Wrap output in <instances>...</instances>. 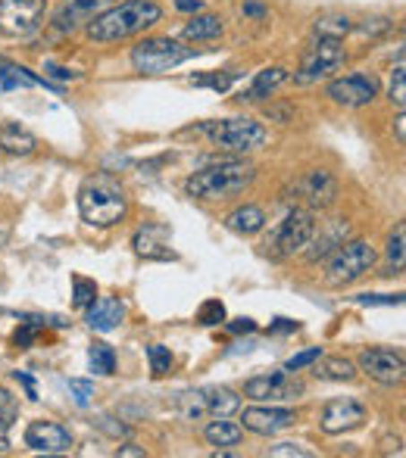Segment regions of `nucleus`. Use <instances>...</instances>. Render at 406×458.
Returning a JSON list of instances; mask_svg holds the SVG:
<instances>
[{
	"label": "nucleus",
	"instance_id": "f257e3e1",
	"mask_svg": "<svg viewBox=\"0 0 406 458\" xmlns=\"http://www.w3.org/2000/svg\"><path fill=\"white\" fill-rule=\"evenodd\" d=\"M163 19V10L153 0H122V4H109L107 10L98 13L91 22L85 25V35L94 44H116L147 31Z\"/></svg>",
	"mask_w": 406,
	"mask_h": 458
},
{
	"label": "nucleus",
	"instance_id": "f03ea898",
	"mask_svg": "<svg viewBox=\"0 0 406 458\" xmlns=\"http://www.w3.org/2000/svg\"><path fill=\"white\" fill-rule=\"evenodd\" d=\"M256 178V165L247 159H219L185 178V193L194 199H231L244 193Z\"/></svg>",
	"mask_w": 406,
	"mask_h": 458
},
{
	"label": "nucleus",
	"instance_id": "7ed1b4c3",
	"mask_svg": "<svg viewBox=\"0 0 406 458\" xmlns=\"http://www.w3.org/2000/svg\"><path fill=\"white\" fill-rule=\"evenodd\" d=\"M79 216L91 228H116L128 216V193L116 178L91 175L79 187Z\"/></svg>",
	"mask_w": 406,
	"mask_h": 458
},
{
	"label": "nucleus",
	"instance_id": "20e7f679",
	"mask_svg": "<svg viewBox=\"0 0 406 458\" xmlns=\"http://www.w3.org/2000/svg\"><path fill=\"white\" fill-rule=\"evenodd\" d=\"M191 131L203 134L216 150L222 153H235V157H244V153H254L266 144V128L256 119H247V115H231V119H216V122H201Z\"/></svg>",
	"mask_w": 406,
	"mask_h": 458
},
{
	"label": "nucleus",
	"instance_id": "39448f33",
	"mask_svg": "<svg viewBox=\"0 0 406 458\" xmlns=\"http://www.w3.org/2000/svg\"><path fill=\"white\" fill-rule=\"evenodd\" d=\"M315 228V216L313 209H294L263 237V253L272 262H288L291 256L304 253V247L313 237Z\"/></svg>",
	"mask_w": 406,
	"mask_h": 458
},
{
	"label": "nucleus",
	"instance_id": "423d86ee",
	"mask_svg": "<svg viewBox=\"0 0 406 458\" xmlns=\"http://www.w3.org/2000/svg\"><path fill=\"white\" fill-rule=\"evenodd\" d=\"M194 54V47H185L176 38H144L132 47L128 60H132L134 72L141 75H166L182 63H188Z\"/></svg>",
	"mask_w": 406,
	"mask_h": 458
},
{
	"label": "nucleus",
	"instance_id": "0eeeda50",
	"mask_svg": "<svg viewBox=\"0 0 406 458\" xmlns=\"http://www.w3.org/2000/svg\"><path fill=\"white\" fill-rule=\"evenodd\" d=\"M376 259H378V253L369 241H344L334 250L332 259H328L325 284L334 290L350 287V284H357L359 277H366L376 268Z\"/></svg>",
	"mask_w": 406,
	"mask_h": 458
},
{
	"label": "nucleus",
	"instance_id": "6e6552de",
	"mask_svg": "<svg viewBox=\"0 0 406 458\" xmlns=\"http://www.w3.org/2000/svg\"><path fill=\"white\" fill-rule=\"evenodd\" d=\"M347 54L341 47V41L334 38H315L313 44L307 47V54L300 56V66L294 72V81L298 85H319V81L332 79V72H338L344 66Z\"/></svg>",
	"mask_w": 406,
	"mask_h": 458
},
{
	"label": "nucleus",
	"instance_id": "1a4fd4ad",
	"mask_svg": "<svg viewBox=\"0 0 406 458\" xmlns=\"http://www.w3.org/2000/svg\"><path fill=\"white\" fill-rule=\"evenodd\" d=\"M48 0H0V35L22 41L41 31Z\"/></svg>",
	"mask_w": 406,
	"mask_h": 458
},
{
	"label": "nucleus",
	"instance_id": "9d476101",
	"mask_svg": "<svg viewBox=\"0 0 406 458\" xmlns=\"http://www.w3.org/2000/svg\"><path fill=\"white\" fill-rule=\"evenodd\" d=\"M357 368L382 386H397L406 377L403 352L388 350V346H369V350H363L357 359Z\"/></svg>",
	"mask_w": 406,
	"mask_h": 458
},
{
	"label": "nucleus",
	"instance_id": "9b49d317",
	"mask_svg": "<svg viewBox=\"0 0 406 458\" xmlns=\"http://www.w3.org/2000/svg\"><path fill=\"white\" fill-rule=\"evenodd\" d=\"M244 396L256 399V403H288V399L304 396V384L294 377L291 371H269L260 377H250L244 384Z\"/></svg>",
	"mask_w": 406,
	"mask_h": 458
},
{
	"label": "nucleus",
	"instance_id": "f8f14e48",
	"mask_svg": "<svg viewBox=\"0 0 406 458\" xmlns=\"http://www.w3.org/2000/svg\"><path fill=\"white\" fill-rule=\"evenodd\" d=\"M325 97L344 109H363V106H369V103H376L378 81L372 79V75L353 72V75H344V79L328 81Z\"/></svg>",
	"mask_w": 406,
	"mask_h": 458
},
{
	"label": "nucleus",
	"instance_id": "ddd939ff",
	"mask_svg": "<svg viewBox=\"0 0 406 458\" xmlns=\"http://www.w3.org/2000/svg\"><path fill=\"white\" fill-rule=\"evenodd\" d=\"M366 418H369V409H366L359 399H332V403H325V409H322L319 424L328 437H341V434H350V430L363 428Z\"/></svg>",
	"mask_w": 406,
	"mask_h": 458
},
{
	"label": "nucleus",
	"instance_id": "4468645a",
	"mask_svg": "<svg viewBox=\"0 0 406 458\" xmlns=\"http://www.w3.org/2000/svg\"><path fill=\"white\" fill-rule=\"evenodd\" d=\"M25 446L31 453H44V455H56V453H69L75 443L73 430L66 424H56V421H31L25 428Z\"/></svg>",
	"mask_w": 406,
	"mask_h": 458
},
{
	"label": "nucleus",
	"instance_id": "2eb2a0df",
	"mask_svg": "<svg viewBox=\"0 0 406 458\" xmlns=\"http://www.w3.org/2000/svg\"><path fill=\"white\" fill-rule=\"evenodd\" d=\"M241 421H244L241 428L250 430V434L272 437V434H281V430L294 428V424H298V411L281 409V405H254V409H244Z\"/></svg>",
	"mask_w": 406,
	"mask_h": 458
},
{
	"label": "nucleus",
	"instance_id": "dca6fc26",
	"mask_svg": "<svg viewBox=\"0 0 406 458\" xmlns=\"http://www.w3.org/2000/svg\"><path fill=\"white\" fill-rule=\"evenodd\" d=\"M298 191H300V197H304V203L309 206V209H332V206L338 203L341 184L328 169H313L300 178Z\"/></svg>",
	"mask_w": 406,
	"mask_h": 458
},
{
	"label": "nucleus",
	"instance_id": "f3484780",
	"mask_svg": "<svg viewBox=\"0 0 406 458\" xmlns=\"http://www.w3.org/2000/svg\"><path fill=\"white\" fill-rule=\"evenodd\" d=\"M350 237V222H344V218H332V222H322L313 228V237H309V243L304 247V256L307 262H319L325 259L328 253H334V250L341 247V243Z\"/></svg>",
	"mask_w": 406,
	"mask_h": 458
},
{
	"label": "nucleus",
	"instance_id": "a211bd4d",
	"mask_svg": "<svg viewBox=\"0 0 406 458\" xmlns=\"http://www.w3.org/2000/svg\"><path fill=\"white\" fill-rule=\"evenodd\" d=\"M134 253L144 256V259H176V253L169 250V234L160 225H144V228L134 231L132 237Z\"/></svg>",
	"mask_w": 406,
	"mask_h": 458
},
{
	"label": "nucleus",
	"instance_id": "6ab92c4d",
	"mask_svg": "<svg viewBox=\"0 0 406 458\" xmlns=\"http://www.w3.org/2000/svg\"><path fill=\"white\" fill-rule=\"evenodd\" d=\"M285 81H288V69H281V66L260 69V72L254 75V81H250V85L244 88V91L238 94L235 100L238 103H260V100H266L269 94L279 91Z\"/></svg>",
	"mask_w": 406,
	"mask_h": 458
},
{
	"label": "nucleus",
	"instance_id": "aec40b11",
	"mask_svg": "<svg viewBox=\"0 0 406 458\" xmlns=\"http://www.w3.org/2000/svg\"><path fill=\"white\" fill-rule=\"evenodd\" d=\"M88 327L98 334H109L125 321V302L122 300H94L85 315Z\"/></svg>",
	"mask_w": 406,
	"mask_h": 458
},
{
	"label": "nucleus",
	"instance_id": "412c9836",
	"mask_svg": "<svg viewBox=\"0 0 406 458\" xmlns=\"http://www.w3.org/2000/svg\"><path fill=\"white\" fill-rule=\"evenodd\" d=\"M225 228H229L231 234L254 237L266 228V212H263L260 206H250V203L238 206V209H231L229 216H225Z\"/></svg>",
	"mask_w": 406,
	"mask_h": 458
},
{
	"label": "nucleus",
	"instance_id": "4be33fe9",
	"mask_svg": "<svg viewBox=\"0 0 406 458\" xmlns=\"http://www.w3.org/2000/svg\"><path fill=\"white\" fill-rule=\"evenodd\" d=\"M201 399H203V411L210 418H231L241 409V396L235 390H229V386H203Z\"/></svg>",
	"mask_w": 406,
	"mask_h": 458
},
{
	"label": "nucleus",
	"instance_id": "5701e85b",
	"mask_svg": "<svg viewBox=\"0 0 406 458\" xmlns=\"http://www.w3.org/2000/svg\"><path fill=\"white\" fill-rule=\"evenodd\" d=\"M0 150H6L10 157H31L38 150V138L19 122H6L0 125Z\"/></svg>",
	"mask_w": 406,
	"mask_h": 458
},
{
	"label": "nucleus",
	"instance_id": "b1692460",
	"mask_svg": "<svg viewBox=\"0 0 406 458\" xmlns=\"http://www.w3.org/2000/svg\"><path fill=\"white\" fill-rule=\"evenodd\" d=\"M313 374L319 380H332V384H347V380H353L359 374L357 362H350V359L344 356H319L313 362Z\"/></svg>",
	"mask_w": 406,
	"mask_h": 458
},
{
	"label": "nucleus",
	"instance_id": "393cba45",
	"mask_svg": "<svg viewBox=\"0 0 406 458\" xmlns=\"http://www.w3.org/2000/svg\"><path fill=\"white\" fill-rule=\"evenodd\" d=\"M203 440L216 449L238 446V443L244 440V428L238 421H229V418H212V421L203 428Z\"/></svg>",
	"mask_w": 406,
	"mask_h": 458
},
{
	"label": "nucleus",
	"instance_id": "a878e982",
	"mask_svg": "<svg viewBox=\"0 0 406 458\" xmlns=\"http://www.w3.org/2000/svg\"><path fill=\"white\" fill-rule=\"evenodd\" d=\"M353 29H357V25H353L350 16H344V13H322L313 22L315 38H334V41H344V35H350Z\"/></svg>",
	"mask_w": 406,
	"mask_h": 458
},
{
	"label": "nucleus",
	"instance_id": "bb28decb",
	"mask_svg": "<svg viewBox=\"0 0 406 458\" xmlns=\"http://www.w3.org/2000/svg\"><path fill=\"white\" fill-rule=\"evenodd\" d=\"M225 31V25H222V19L219 16H194L188 25L182 29V38L185 41H212V38H219Z\"/></svg>",
	"mask_w": 406,
	"mask_h": 458
},
{
	"label": "nucleus",
	"instance_id": "cd10ccee",
	"mask_svg": "<svg viewBox=\"0 0 406 458\" xmlns=\"http://www.w3.org/2000/svg\"><path fill=\"white\" fill-rule=\"evenodd\" d=\"M41 85V79L29 72V69L16 66L10 60H0V91H16V88H35Z\"/></svg>",
	"mask_w": 406,
	"mask_h": 458
},
{
	"label": "nucleus",
	"instance_id": "c85d7f7f",
	"mask_svg": "<svg viewBox=\"0 0 406 458\" xmlns=\"http://www.w3.org/2000/svg\"><path fill=\"white\" fill-rule=\"evenodd\" d=\"M384 256H388L391 275H401L406 266V225L401 222L388 237V247H384Z\"/></svg>",
	"mask_w": 406,
	"mask_h": 458
},
{
	"label": "nucleus",
	"instance_id": "c756f323",
	"mask_svg": "<svg viewBox=\"0 0 406 458\" xmlns=\"http://www.w3.org/2000/svg\"><path fill=\"white\" fill-rule=\"evenodd\" d=\"M88 362H91V371L94 374H113L116 371V352H113V346L94 344L91 350H88Z\"/></svg>",
	"mask_w": 406,
	"mask_h": 458
},
{
	"label": "nucleus",
	"instance_id": "7c9ffc66",
	"mask_svg": "<svg viewBox=\"0 0 406 458\" xmlns=\"http://www.w3.org/2000/svg\"><path fill=\"white\" fill-rule=\"evenodd\" d=\"M147 362H151L153 377H166V374L172 371V362H176V359H172V352L166 350L163 344H151L147 346Z\"/></svg>",
	"mask_w": 406,
	"mask_h": 458
},
{
	"label": "nucleus",
	"instance_id": "2f4dec72",
	"mask_svg": "<svg viewBox=\"0 0 406 458\" xmlns=\"http://www.w3.org/2000/svg\"><path fill=\"white\" fill-rule=\"evenodd\" d=\"M94 300H98V284H94L91 277L75 275V277H73V302H75L79 309H88Z\"/></svg>",
	"mask_w": 406,
	"mask_h": 458
},
{
	"label": "nucleus",
	"instance_id": "473e14b6",
	"mask_svg": "<svg viewBox=\"0 0 406 458\" xmlns=\"http://www.w3.org/2000/svg\"><path fill=\"white\" fill-rule=\"evenodd\" d=\"M16 418H19V399L6 386H0V430L6 434L16 424Z\"/></svg>",
	"mask_w": 406,
	"mask_h": 458
},
{
	"label": "nucleus",
	"instance_id": "72a5a7b5",
	"mask_svg": "<svg viewBox=\"0 0 406 458\" xmlns=\"http://www.w3.org/2000/svg\"><path fill=\"white\" fill-rule=\"evenodd\" d=\"M238 81V72H210V75H194L191 79V85H197V88H212V91H229L231 85Z\"/></svg>",
	"mask_w": 406,
	"mask_h": 458
},
{
	"label": "nucleus",
	"instance_id": "f704fd0d",
	"mask_svg": "<svg viewBox=\"0 0 406 458\" xmlns=\"http://www.w3.org/2000/svg\"><path fill=\"white\" fill-rule=\"evenodd\" d=\"M406 69H403V60H397V69L391 72V85H388V100L394 103L397 109L406 106Z\"/></svg>",
	"mask_w": 406,
	"mask_h": 458
},
{
	"label": "nucleus",
	"instance_id": "c9c22d12",
	"mask_svg": "<svg viewBox=\"0 0 406 458\" xmlns=\"http://www.w3.org/2000/svg\"><path fill=\"white\" fill-rule=\"evenodd\" d=\"M197 321H201L203 327H216L225 321V306L219 300H206L201 309H197Z\"/></svg>",
	"mask_w": 406,
	"mask_h": 458
},
{
	"label": "nucleus",
	"instance_id": "e433bc0d",
	"mask_svg": "<svg viewBox=\"0 0 406 458\" xmlns=\"http://www.w3.org/2000/svg\"><path fill=\"white\" fill-rule=\"evenodd\" d=\"M69 393H73V399H75V405H79V409H88V405H91V396H94V384H91V380L73 377V380H69Z\"/></svg>",
	"mask_w": 406,
	"mask_h": 458
},
{
	"label": "nucleus",
	"instance_id": "4c0bfd02",
	"mask_svg": "<svg viewBox=\"0 0 406 458\" xmlns=\"http://www.w3.org/2000/svg\"><path fill=\"white\" fill-rule=\"evenodd\" d=\"M391 29H394V19H388V16H369L359 25V31H363L366 38H382V35H388Z\"/></svg>",
	"mask_w": 406,
	"mask_h": 458
},
{
	"label": "nucleus",
	"instance_id": "58836bf2",
	"mask_svg": "<svg viewBox=\"0 0 406 458\" xmlns=\"http://www.w3.org/2000/svg\"><path fill=\"white\" fill-rule=\"evenodd\" d=\"M263 115H266L269 122L288 125V122H294V106H291V103H269V106L263 109Z\"/></svg>",
	"mask_w": 406,
	"mask_h": 458
},
{
	"label": "nucleus",
	"instance_id": "ea45409f",
	"mask_svg": "<svg viewBox=\"0 0 406 458\" xmlns=\"http://www.w3.org/2000/svg\"><path fill=\"white\" fill-rule=\"evenodd\" d=\"M357 302H359V306H401L403 296L401 293H397V296H388V293H359Z\"/></svg>",
	"mask_w": 406,
	"mask_h": 458
},
{
	"label": "nucleus",
	"instance_id": "a19ab883",
	"mask_svg": "<svg viewBox=\"0 0 406 458\" xmlns=\"http://www.w3.org/2000/svg\"><path fill=\"white\" fill-rule=\"evenodd\" d=\"M319 356H322V350H319V346H313V350L298 352V356H291V359H288V362H285V371H300V368L313 365Z\"/></svg>",
	"mask_w": 406,
	"mask_h": 458
},
{
	"label": "nucleus",
	"instance_id": "79ce46f5",
	"mask_svg": "<svg viewBox=\"0 0 406 458\" xmlns=\"http://www.w3.org/2000/svg\"><path fill=\"white\" fill-rule=\"evenodd\" d=\"M38 327H41V325H35V321H25V325L13 334V344H16L19 350H29V346L35 344V337H38Z\"/></svg>",
	"mask_w": 406,
	"mask_h": 458
},
{
	"label": "nucleus",
	"instance_id": "37998d69",
	"mask_svg": "<svg viewBox=\"0 0 406 458\" xmlns=\"http://www.w3.org/2000/svg\"><path fill=\"white\" fill-rule=\"evenodd\" d=\"M269 455H272V458H291V455H294V458H309L313 453L300 446V443H279V446L269 449Z\"/></svg>",
	"mask_w": 406,
	"mask_h": 458
},
{
	"label": "nucleus",
	"instance_id": "c03bdc74",
	"mask_svg": "<svg viewBox=\"0 0 406 458\" xmlns=\"http://www.w3.org/2000/svg\"><path fill=\"white\" fill-rule=\"evenodd\" d=\"M109 4L116 0H73V16H88V13H98V10H107Z\"/></svg>",
	"mask_w": 406,
	"mask_h": 458
},
{
	"label": "nucleus",
	"instance_id": "a18cd8bd",
	"mask_svg": "<svg viewBox=\"0 0 406 458\" xmlns=\"http://www.w3.org/2000/svg\"><path fill=\"white\" fill-rule=\"evenodd\" d=\"M44 72H50V75H54V79H60V81H73V79H79V72H69V69L56 66V63H44Z\"/></svg>",
	"mask_w": 406,
	"mask_h": 458
},
{
	"label": "nucleus",
	"instance_id": "49530a36",
	"mask_svg": "<svg viewBox=\"0 0 406 458\" xmlns=\"http://www.w3.org/2000/svg\"><path fill=\"white\" fill-rule=\"evenodd\" d=\"M229 331L231 334H250V331H256V321L254 318H235V321H229Z\"/></svg>",
	"mask_w": 406,
	"mask_h": 458
},
{
	"label": "nucleus",
	"instance_id": "de8ad7c7",
	"mask_svg": "<svg viewBox=\"0 0 406 458\" xmlns=\"http://www.w3.org/2000/svg\"><path fill=\"white\" fill-rule=\"evenodd\" d=\"M98 424H100L103 430H107L109 437H128V428H125V424H113V418H100Z\"/></svg>",
	"mask_w": 406,
	"mask_h": 458
},
{
	"label": "nucleus",
	"instance_id": "09e8293b",
	"mask_svg": "<svg viewBox=\"0 0 406 458\" xmlns=\"http://www.w3.org/2000/svg\"><path fill=\"white\" fill-rule=\"evenodd\" d=\"M13 377L19 380V384L25 386V393H29V399H38V386H35V380L29 377L25 371H13Z\"/></svg>",
	"mask_w": 406,
	"mask_h": 458
},
{
	"label": "nucleus",
	"instance_id": "8fccbe9b",
	"mask_svg": "<svg viewBox=\"0 0 406 458\" xmlns=\"http://www.w3.org/2000/svg\"><path fill=\"white\" fill-rule=\"evenodd\" d=\"M116 455H122V458H125V455L144 458L147 453H144V449H141V446H134V443H125V446H119V449H116Z\"/></svg>",
	"mask_w": 406,
	"mask_h": 458
},
{
	"label": "nucleus",
	"instance_id": "3c124183",
	"mask_svg": "<svg viewBox=\"0 0 406 458\" xmlns=\"http://www.w3.org/2000/svg\"><path fill=\"white\" fill-rule=\"evenodd\" d=\"M176 6L182 13H197V10H203V0H176Z\"/></svg>",
	"mask_w": 406,
	"mask_h": 458
},
{
	"label": "nucleus",
	"instance_id": "603ef678",
	"mask_svg": "<svg viewBox=\"0 0 406 458\" xmlns=\"http://www.w3.org/2000/svg\"><path fill=\"white\" fill-rule=\"evenodd\" d=\"M403 109H401V115H397V119H394V134H397V144H401L403 147V140H406V134H403Z\"/></svg>",
	"mask_w": 406,
	"mask_h": 458
},
{
	"label": "nucleus",
	"instance_id": "864d4df0",
	"mask_svg": "<svg viewBox=\"0 0 406 458\" xmlns=\"http://www.w3.org/2000/svg\"><path fill=\"white\" fill-rule=\"evenodd\" d=\"M244 13H247V16L263 19V16H266V6H260V4H244Z\"/></svg>",
	"mask_w": 406,
	"mask_h": 458
},
{
	"label": "nucleus",
	"instance_id": "5fc2aeb1",
	"mask_svg": "<svg viewBox=\"0 0 406 458\" xmlns=\"http://www.w3.org/2000/svg\"><path fill=\"white\" fill-rule=\"evenodd\" d=\"M272 331H298V325H294V321H288V318H275Z\"/></svg>",
	"mask_w": 406,
	"mask_h": 458
},
{
	"label": "nucleus",
	"instance_id": "6e6d98bb",
	"mask_svg": "<svg viewBox=\"0 0 406 458\" xmlns=\"http://www.w3.org/2000/svg\"><path fill=\"white\" fill-rule=\"evenodd\" d=\"M6 241H10V231H6L4 225H0V250L6 247Z\"/></svg>",
	"mask_w": 406,
	"mask_h": 458
}]
</instances>
